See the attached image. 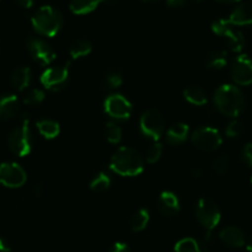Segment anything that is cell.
Listing matches in <instances>:
<instances>
[{
	"instance_id": "obj_27",
	"label": "cell",
	"mask_w": 252,
	"mask_h": 252,
	"mask_svg": "<svg viewBox=\"0 0 252 252\" xmlns=\"http://www.w3.org/2000/svg\"><path fill=\"white\" fill-rule=\"evenodd\" d=\"M174 252H205L200 248L197 240L192 238H185L178 241L174 246Z\"/></svg>"
},
{
	"instance_id": "obj_38",
	"label": "cell",
	"mask_w": 252,
	"mask_h": 252,
	"mask_svg": "<svg viewBox=\"0 0 252 252\" xmlns=\"http://www.w3.org/2000/svg\"><path fill=\"white\" fill-rule=\"evenodd\" d=\"M167 5L170 7H180L185 4L187 0H166Z\"/></svg>"
},
{
	"instance_id": "obj_33",
	"label": "cell",
	"mask_w": 252,
	"mask_h": 252,
	"mask_svg": "<svg viewBox=\"0 0 252 252\" xmlns=\"http://www.w3.org/2000/svg\"><path fill=\"white\" fill-rule=\"evenodd\" d=\"M230 26H231V25L229 24V21H227L226 19L215 20V21L211 24V31L214 32L216 36L222 37V34L225 33V31H226Z\"/></svg>"
},
{
	"instance_id": "obj_26",
	"label": "cell",
	"mask_w": 252,
	"mask_h": 252,
	"mask_svg": "<svg viewBox=\"0 0 252 252\" xmlns=\"http://www.w3.org/2000/svg\"><path fill=\"white\" fill-rule=\"evenodd\" d=\"M111 186V179L108 174L105 172H99L95 176L93 177V180L90 181V189L93 192H104Z\"/></svg>"
},
{
	"instance_id": "obj_19",
	"label": "cell",
	"mask_w": 252,
	"mask_h": 252,
	"mask_svg": "<svg viewBox=\"0 0 252 252\" xmlns=\"http://www.w3.org/2000/svg\"><path fill=\"white\" fill-rule=\"evenodd\" d=\"M108 0H71L69 9L76 15H86L93 12L96 7Z\"/></svg>"
},
{
	"instance_id": "obj_20",
	"label": "cell",
	"mask_w": 252,
	"mask_h": 252,
	"mask_svg": "<svg viewBox=\"0 0 252 252\" xmlns=\"http://www.w3.org/2000/svg\"><path fill=\"white\" fill-rule=\"evenodd\" d=\"M36 127L37 129H39L40 134H41L44 139H54L56 137H58L59 132H61L59 123L53 120H48V118L40 120L39 122L36 123Z\"/></svg>"
},
{
	"instance_id": "obj_9",
	"label": "cell",
	"mask_w": 252,
	"mask_h": 252,
	"mask_svg": "<svg viewBox=\"0 0 252 252\" xmlns=\"http://www.w3.org/2000/svg\"><path fill=\"white\" fill-rule=\"evenodd\" d=\"M27 176L25 170L16 162H2L0 165V184L7 189H19L24 186Z\"/></svg>"
},
{
	"instance_id": "obj_6",
	"label": "cell",
	"mask_w": 252,
	"mask_h": 252,
	"mask_svg": "<svg viewBox=\"0 0 252 252\" xmlns=\"http://www.w3.org/2000/svg\"><path fill=\"white\" fill-rule=\"evenodd\" d=\"M140 130L143 137L157 142L165 133V118L155 108H148L140 117Z\"/></svg>"
},
{
	"instance_id": "obj_25",
	"label": "cell",
	"mask_w": 252,
	"mask_h": 252,
	"mask_svg": "<svg viewBox=\"0 0 252 252\" xmlns=\"http://www.w3.org/2000/svg\"><path fill=\"white\" fill-rule=\"evenodd\" d=\"M207 66L209 69L220 70L227 64V53L225 51H214L208 56Z\"/></svg>"
},
{
	"instance_id": "obj_15",
	"label": "cell",
	"mask_w": 252,
	"mask_h": 252,
	"mask_svg": "<svg viewBox=\"0 0 252 252\" xmlns=\"http://www.w3.org/2000/svg\"><path fill=\"white\" fill-rule=\"evenodd\" d=\"M20 108L19 98L12 94L0 96V120L9 121L17 115Z\"/></svg>"
},
{
	"instance_id": "obj_39",
	"label": "cell",
	"mask_w": 252,
	"mask_h": 252,
	"mask_svg": "<svg viewBox=\"0 0 252 252\" xmlns=\"http://www.w3.org/2000/svg\"><path fill=\"white\" fill-rule=\"evenodd\" d=\"M0 252H10V246L2 238H0Z\"/></svg>"
},
{
	"instance_id": "obj_1",
	"label": "cell",
	"mask_w": 252,
	"mask_h": 252,
	"mask_svg": "<svg viewBox=\"0 0 252 252\" xmlns=\"http://www.w3.org/2000/svg\"><path fill=\"white\" fill-rule=\"evenodd\" d=\"M109 167L111 171L120 176H138L145 169V160L142 155L133 148L121 147L111 157Z\"/></svg>"
},
{
	"instance_id": "obj_23",
	"label": "cell",
	"mask_w": 252,
	"mask_h": 252,
	"mask_svg": "<svg viewBox=\"0 0 252 252\" xmlns=\"http://www.w3.org/2000/svg\"><path fill=\"white\" fill-rule=\"evenodd\" d=\"M150 221V212L146 208H140L133 213L130 220V228L133 233H140L145 230Z\"/></svg>"
},
{
	"instance_id": "obj_22",
	"label": "cell",
	"mask_w": 252,
	"mask_h": 252,
	"mask_svg": "<svg viewBox=\"0 0 252 252\" xmlns=\"http://www.w3.org/2000/svg\"><path fill=\"white\" fill-rule=\"evenodd\" d=\"M183 96L188 102L195 106H203L208 101L207 93L204 91V89L199 88V86H189L183 91Z\"/></svg>"
},
{
	"instance_id": "obj_18",
	"label": "cell",
	"mask_w": 252,
	"mask_h": 252,
	"mask_svg": "<svg viewBox=\"0 0 252 252\" xmlns=\"http://www.w3.org/2000/svg\"><path fill=\"white\" fill-rule=\"evenodd\" d=\"M31 69L27 66H20L12 71L10 76V84L17 91H24L31 81Z\"/></svg>"
},
{
	"instance_id": "obj_21",
	"label": "cell",
	"mask_w": 252,
	"mask_h": 252,
	"mask_svg": "<svg viewBox=\"0 0 252 252\" xmlns=\"http://www.w3.org/2000/svg\"><path fill=\"white\" fill-rule=\"evenodd\" d=\"M222 37L226 39L227 44H229L230 49H231L232 52H241L242 49H244L245 43H246V42H245L244 34L240 31H237V30L232 29V25L225 31Z\"/></svg>"
},
{
	"instance_id": "obj_14",
	"label": "cell",
	"mask_w": 252,
	"mask_h": 252,
	"mask_svg": "<svg viewBox=\"0 0 252 252\" xmlns=\"http://www.w3.org/2000/svg\"><path fill=\"white\" fill-rule=\"evenodd\" d=\"M227 21L232 26H246L252 25V4L244 2L240 4L232 10L230 16L227 17Z\"/></svg>"
},
{
	"instance_id": "obj_30",
	"label": "cell",
	"mask_w": 252,
	"mask_h": 252,
	"mask_svg": "<svg viewBox=\"0 0 252 252\" xmlns=\"http://www.w3.org/2000/svg\"><path fill=\"white\" fill-rule=\"evenodd\" d=\"M44 100V93L41 89H34L29 91L27 95L24 97V103L29 106H36Z\"/></svg>"
},
{
	"instance_id": "obj_44",
	"label": "cell",
	"mask_w": 252,
	"mask_h": 252,
	"mask_svg": "<svg viewBox=\"0 0 252 252\" xmlns=\"http://www.w3.org/2000/svg\"><path fill=\"white\" fill-rule=\"evenodd\" d=\"M197 1H202V0H197Z\"/></svg>"
},
{
	"instance_id": "obj_4",
	"label": "cell",
	"mask_w": 252,
	"mask_h": 252,
	"mask_svg": "<svg viewBox=\"0 0 252 252\" xmlns=\"http://www.w3.org/2000/svg\"><path fill=\"white\" fill-rule=\"evenodd\" d=\"M21 123L11 130L9 135V148L15 155L24 158L31 153L32 149V135L30 130L29 115L24 113L21 116Z\"/></svg>"
},
{
	"instance_id": "obj_11",
	"label": "cell",
	"mask_w": 252,
	"mask_h": 252,
	"mask_svg": "<svg viewBox=\"0 0 252 252\" xmlns=\"http://www.w3.org/2000/svg\"><path fill=\"white\" fill-rule=\"evenodd\" d=\"M26 47L30 56L40 65L46 66L56 59V53H54L53 48L43 39L31 37V38L27 39Z\"/></svg>"
},
{
	"instance_id": "obj_40",
	"label": "cell",
	"mask_w": 252,
	"mask_h": 252,
	"mask_svg": "<svg viewBox=\"0 0 252 252\" xmlns=\"http://www.w3.org/2000/svg\"><path fill=\"white\" fill-rule=\"evenodd\" d=\"M192 176L193 177H200V176H202V170L198 169V167L193 169L192 170Z\"/></svg>"
},
{
	"instance_id": "obj_8",
	"label": "cell",
	"mask_w": 252,
	"mask_h": 252,
	"mask_svg": "<svg viewBox=\"0 0 252 252\" xmlns=\"http://www.w3.org/2000/svg\"><path fill=\"white\" fill-rule=\"evenodd\" d=\"M69 63L64 64L61 66H52V68L46 69L43 73L41 74V81L42 86L46 88L47 90L51 91H59L63 90L68 84L69 78Z\"/></svg>"
},
{
	"instance_id": "obj_29",
	"label": "cell",
	"mask_w": 252,
	"mask_h": 252,
	"mask_svg": "<svg viewBox=\"0 0 252 252\" xmlns=\"http://www.w3.org/2000/svg\"><path fill=\"white\" fill-rule=\"evenodd\" d=\"M163 147L161 143L155 142L150 148L147 149V153H146V161L148 164H155L160 160V158L162 157Z\"/></svg>"
},
{
	"instance_id": "obj_45",
	"label": "cell",
	"mask_w": 252,
	"mask_h": 252,
	"mask_svg": "<svg viewBox=\"0 0 252 252\" xmlns=\"http://www.w3.org/2000/svg\"><path fill=\"white\" fill-rule=\"evenodd\" d=\"M251 182H252V176H251Z\"/></svg>"
},
{
	"instance_id": "obj_41",
	"label": "cell",
	"mask_w": 252,
	"mask_h": 252,
	"mask_svg": "<svg viewBox=\"0 0 252 252\" xmlns=\"http://www.w3.org/2000/svg\"><path fill=\"white\" fill-rule=\"evenodd\" d=\"M216 1L221 2V4H234V2L240 1V0H216Z\"/></svg>"
},
{
	"instance_id": "obj_32",
	"label": "cell",
	"mask_w": 252,
	"mask_h": 252,
	"mask_svg": "<svg viewBox=\"0 0 252 252\" xmlns=\"http://www.w3.org/2000/svg\"><path fill=\"white\" fill-rule=\"evenodd\" d=\"M244 132V127H242L241 123L239 121H232L227 125L226 129H225V134H226L227 138H237L239 135L242 134Z\"/></svg>"
},
{
	"instance_id": "obj_37",
	"label": "cell",
	"mask_w": 252,
	"mask_h": 252,
	"mask_svg": "<svg viewBox=\"0 0 252 252\" xmlns=\"http://www.w3.org/2000/svg\"><path fill=\"white\" fill-rule=\"evenodd\" d=\"M15 2L22 9H30L34 5V0H15Z\"/></svg>"
},
{
	"instance_id": "obj_28",
	"label": "cell",
	"mask_w": 252,
	"mask_h": 252,
	"mask_svg": "<svg viewBox=\"0 0 252 252\" xmlns=\"http://www.w3.org/2000/svg\"><path fill=\"white\" fill-rule=\"evenodd\" d=\"M105 137L111 144H118L123 138V130L116 123L108 122L105 125Z\"/></svg>"
},
{
	"instance_id": "obj_43",
	"label": "cell",
	"mask_w": 252,
	"mask_h": 252,
	"mask_svg": "<svg viewBox=\"0 0 252 252\" xmlns=\"http://www.w3.org/2000/svg\"><path fill=\"white\" fill-rule=\"evenodd\" d=\"M143 1H157V0H143Z\"/></svg>"
},
{
	"instance_id": "obj_31",
	"label": "cell",
	"mask_w": 252,
	"mask_h": 252,
	"mask_svg": "<svg viewBox=\"0 0 252 252\" xmlns=\"http://www.w3.org/2000/svg\"><path fill=\"white\" fill-rule=\"evenodd\" d=\"M227 169H229V158L226 155H221V157H219L212 162V170L217 175L226 174Z\"/></svg>"
},
{
	"instance_id": "obj_10",
	"label": "cell",
	"mask_w": 252,
	"mask_h": 252,
	"mask_svg": "<svg viewBox=\"0 0 252 252\" xmlns=\"http://www.w3.org/2000/svg\"><path fill=\"white\" fill-rule=\"evenodd\" d=\"M104 111L108 116L115 120H127L132 113V105L125 96L113 94L108 96L104 102Z\"/></svg>"
},
{
	"instance_id": "obj_13",
	"label": "cell",
	"mask_w": 252,
	"mask_h": 252,
	"mask_svg": "<svg viewBox=\"0 0 252 252\" xmlns=\"http://www.w3.org/2000/svg\"><path fill=\"white\" fill-rule=\"evenodd\" d=\"M158 211L166 217H173L179 212L180 202L175 193L170 191H165L161 193L157 202Z\"/></svg>"
},
{
	"instance_id": "obj_24",
	"label": "cell",
	"mask_w": 252,
	"mask_h": 252,
	"mask_svg": "<svg viewBox=\"0 0 252 252\" xmlns=\"http://www.w3.org/2000/svg\"><path fill=\"white\" fill-rule=\"evenodd\" d=\"M91 49H93V46H91L88 39L79 38L72 43L71 48H69V56H71L72 59L83 58V57L88 56L90 53Z\"/></svg>"
},
{
	"instance_id": "obj_2",
	"label": "cell",
	"mask_w": 252,
	"mask_h": 252,
	"mask_svg": "<svg viewBox=\"0 0 252 252\" xmlns=\"http://www.w3.org/2000/svg\"><path fill=\"white\" fill-rule=\"evenodd\" d=\"M212 100L219 112L227 117H239L245 108L244 94L232 84H224L219 86L214 93Z\"/></svg>"
},
{
	"instance_id": "obj_36",
	"label": "cell",
	"mask_w": 252,
	"mask_h": 252,
	"mask_svg": "<svg viewBox=\"0 0 252 252\" xmlns=\"http://www.w3.org/2000/svg\"><path fill=\"white\" fill-rule=\"evenodd\" d=\"M109 252H131V250H130V246H128L127 244L119 241V243H115L113 246H111Z\"/></svg>"
},
{
	"instance_id": "obj_3",
	"label": "cell",
	"mask_w": 252,
	"mask_h": 252,
	"mask_svg": "<svg viewBox=\"0 0 252 252\" xmlns=\"http://www.w3.org/2000/svg\"><path fill=\"white\" fill-rule=\"evenodd\" d=\"M31 24L35 31L44 37H53L63 26V16L61 11L51 5H43L31 16Z\"/></svg>"
},
{
	"instance_id": "obj_42",
	"label": "cell",
	"mask_w": 252,
	"mask_h": 252,
	"mask_svg": "<svg viewBox=\"0 0 252 252\" xmlns=\"http://www.w3.org/2000/svg\"><path fill=\"white\" fill-rule=\"evenodd\" d=\"M249 252H252V244L249 246Z\"/></svg>"
},
{
	"instance_id": "obj_35",
	"label": "cell",
	"mask_w": 252,
	"mask_h": 252,
	"mask_svg": "<svg viewBox=\"0 0 252 252\" xmlns=\"http://www.w3.org/2000/svg\"><path fill=\"white\" fill-rule=\"evenodd\" d=\"M106 84L111 89H118L123 85V76L119 73H110L106 76Z\"/></svg>"
},
{
	"instance_id": "obj_5",
	"label": "cell",
	"mask_w": 252,
	"mask_h": 252,
	"mask_svg": "<svg viewBox=\"0 0 252 252\" xmlns=\"http://www.w3.org/2000/svg\"><path fill=\"white\" fill-rule=\"evenodd\" d=\"M195 216L200 225L207 230L208 235L219 225L221 220V212L214 201L209 198H200L195 207Z\"/></svg>"
},
{
	"instance_id": "obj_34",
	"label": "cell",
	"mask_w": 252,
	"mask_h": 252,
	"mask_svg": "<svg viewBox=\"0 0 252 252\" xmlns=\"http://www.w3.org/2000/svg\"><path fill=\"white\" fill-rule=\"evenodd\" d=\"M241 160L246 166L252 167V143H247L241 150Z\"/></svg>"
},
{
	"instance_id": "obj_12",
	"label": "cell",
	"mask_w": 252,
	"mask_h": 252,
	"mask_svg": "<svg viewBox=\"0 0 252 252\" xmlns=\"http://www.w3.org/2000/svg\"><path fill=\"white\" fill-rule=\"evenodd\" d=\"M231 78L235 84L247 86L252 84V59L246 54L236 57L231 63Z\"/></svg>"
},
{
	"instance_id": "obj_17",
	"label": "cell",
	"mask_w": 252,
	"mask_h": 252,
	"mask_svg": "<svg viewBox=\"0 0 252 252\" xmlns=\"http://www.w3.org/2000/svg\"><path fill=\"white\" fill-rule=\"evenodd\" d=\"M189 135V126L178 122L169 127L166 132V142L170 145H179L187 140Z\"/></svg>"
},
{
	"instance_id": "obj_16",
	"label": "cell",
	"mask_w": 252,
	"mask_h": 252,
	"mask_svg": "<svg viewBox=\"0 0 252 252\" xmlns=\"http://www.w3.org/2000/svg\"><path fill=\"white\" fill-rule=\"evenodd\" d=\"M220 240L229 248L239 249L245 245V234L237 226H226L220 231Z\"/></svg>"
},
{
	"instance_id": "obj_7",
	"label": "cell",
	"mask_w": 252,
	"mask_h": 252,
	"mask_svg": "<svg viewBox=\"0 0 252 252\" xmlns=\"http://www.w3.org/2000/svg\"><path fill=\"white\" fill-rule=\"evenodd\" d=\"M190 140H192L193 145L202 152H214V150L219 149V147L221 145L222 137L219 130L215 128L203 126V127L197 128L192 133Z\"/></svg>"
}]
</instances>
